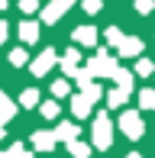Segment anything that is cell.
Listing matches in <instances>:
<instances>
[{
    "instance_id": "6da1fadb",
    "label": "cell",
    "mask_w": 155,
    "mask_h": 158,
    "mask_svg": "<svg viewBox=\"0 0 155 158\" xmlns=\"http://www.w3.org/2000/svg\"><path fill=\"white\" fill-rule=\"evenodd\" d=\"M90 139H94V148H103V152L113 145V119H110L107 113H94V123H90Z\"/></svg>"
},
{
    "instance_id": "7a4b0ae2",
    "label": "cell",
    "mask_w": 155,
    "mask_h": 158,
    "mask_svg": "<svg viewBox=\"0 0 155 158\" xmlns=\"http://www.w3.org/2000/svg\"><path fill=\"white\" fill-rule=\"evenodd\" d=\"M119 68L116 58L110 55V48H103V52H97L94 58L87 61V71H90V77H113V71Z\"/></svg>"
},
{
    "instance_id": "3957f363",
    "label": "cell",
    "mask_w": 155,
    "mask_h": 158,
    "mask_svg": "<svg viewBox=\"0 0 155 158\" xmlns=\"http://www.w3.org/2000/svg\"><path fill=\"white\" fill-rule=\"evenodd\" d=\"M119 132L129 135V139H142V132H145L142 113H139V110H123V113H119Z\"/></svg>"
},
{
    "instance_id": "277c9868",
    "label": "cell",
    "mask_w": 155,
    "mask_h": 158,
    "mask_svg": "<svg viewBox=\"0 0 155 158\" xmlns=\"http://www.w3.org/2000/svg\"><path fill=\"white\" fill-rule=\"evenodd\" d=\"M55 64H58V55H55V48H42V52L36 55V58L29 61V71H32L36 77H45L48 71L55 68Z\"/></svg>"
},
{
    "instance_id": "5b68a950",
    "label": "cell",
    "mask_w": 155,
    "mask_h": 158,
    "mask_svg": "<svg viewBox=\"0 0 155 158\" xmlns=\"http://www.w3.org/2000/svg\"><path fill=\"white\" fill-rule=\"evenodd\" d=\"M142 52H145V42L139 35H123L116 45V55H123V58H142Z\"/></svg>"
},
{
    "instance_id": "8992f818",
    "label": "cell",
    "mask_w": 155,
    "mask_h": 158,
    "mask_svg": "<svg viewBox=\"0 0 155 158\" xmlns=\"http://www.w3.org/2000/svg\"><path fill=\"white\" fill-rule=\"evenodd\" d=\"M129 94H132L129 84H116V87L107 94V106H110V110H123L126 100H129Z\"/></svg>"
},
{
    "instance_id": "52a82bcc",
    "label": "cell",
    "mask_w": 155,
    "mask_h": 158,
    "mask_svg": "<svg viewBox=\"0 0 155 158\" xmlns=\"http://www.w3.org/2000/svg\"><path fill=\"white\" fill-rule=\"evenodd\" d=\"M58 145V142H55V135H52V129H36V132H32V148H36V152H52V148Z\"/></svg>"
},
{
    "instance_id": "ba28073f",
    "label": "cell",
    "mask_w": 155,
    "mask_h": 158,
    "mask_svg": "<svg viewBox=\"0 0 155 158\" xmlns=\"http://www.w3.org/2000/svg\"><path fill=\"white\" fill-rule=\"evenodd\" d=\"M74 45H84V48H94L97 45V26H78L71 32Z\"/></svg>"
},
{
    "instance_id": "9c48e42d",
    "label": "cell",
    "mask_w": 155,
    "mask_h": 158,
    "mask_svg": "<svg viewBox=\"0 0 155 158\" xmlns=\"http://www.w3.org/2000/svg\"><path fill=\"white\" fill-rule=\"evenodd\" d=\"M58 64H61V71H65V77H74V71L81 68V52H78V48H68L58 58Z\"/></svg>"
},
{
    "instance_id": "30bf717a",
    "label": "cell",
    "mask_w": 155,
    "mask_h": 158,
    "mask_svg": "<svg viewBox=\"0 0 155 158\" xmlns=\"http://www.w3.org/2000/svg\"><path fill=\"white\" fill-rule=\"evenodd\" d=\"M71 113H74L78 119H87L90 113H94V103H90L84 94H74V97H71Z\"/></svg>"
},
{
    "instance_id": "8fae6325",
    "label": "cell",
    "mask_w": 155,
    "mask_h": 158,
    "mask_svg": "<svg viewBox=\"0 0 155 158\" xmlns=\"http://www.w3.org/2000/svg\"><path fill=\"white\" fill-rule=\"evenodd\" d=\"M19 39H23L26 45H36V42H39V23L23 19V23H19Z\"/></svg>"
},
{
    "instance_id": "7c38bea8",
    "label": "cell",
    "mask_w": 155,
    "mask_h": 158,
    "mask_svg": "<svg viewBox=\"0 0 155 158\" xmlns=\"http://www.w3.org/2000/svg\"><path fill=\"white\" fill-rule=\"evenodd\" d=\"M52 135H55V142H58V139L61 142H74L78 139V126L74 123H58V126L52 129Z\"/></svg>"
},
{
    "instance_id": "4fadbf2b",
    "label": "cell",
    "mask_w": 155,
    "mask_h": 158,
    "mask_svg": "<svg viewBox=\"0 0 155 158\" xmlns=\"http://www.w3.org/2000/svg\"><path fill=\"white\" fill-rule=\"evenodd\" d=\"M13 116H16V103H13V100L0 90V123H10Z\"/></svg>"
},
{
    "instance_id": "5bb4252c",
    "label": "cell",
    "mask_w": 155,
    "mask_h": 158,
    "mask_svg": "<svg viewBox=\"0 0 155 158\" xmlns=\"http://www.w3.org/2000/svg\"><path fill=\"white\" fill-rule=\"evenodd\" d=\"M68 155L71 158H90V145L81 142V139H74V142H68Z\"/></svg>"
},
{
    "instance_id": "9a60e30c",
    "label": "cell",
    "mask_w": 155,
    "mask_h": 158,
    "mask_svg": "<svg viewBox=\"0 0 155 158\" xmlns=\"http://www.w3.org/2000/svg\"><path fill=\"white\" fill-rule=\"evenodd\" d=\"M71 94V84H68V77H58V81H52V100H61Z\"/></svg>"
},
{
    "instance_id": "2e32d148",
    "label": "cell",
    "mask_w": 155,
    "mask_h": 158,
    "mask_svg": "<svg viewBox=\"0 0 155 158\" xmlns=\"http://www.w3.org/2000/svg\"><path fill=\"white\" fill-rule=\"evenodd\" d=\"M36 103H39V90H36V87H26L23 94H19V106H26V110H32Z\"/></svg>"
},
{
    "instance_id": "e0dca14e",
    "label": "cell",
    "mask_w": 155,
    "mask_h": 158,
    "mask_svg": "<svg viewBox=\"0 0 155 158\" xmlns=\"http://www.w3.org/2000/svg\"><path fill=\"white\" fill-rule=\"evenodd\" d=\"M132 74H139V77H149V74H155V64L149 61V58H136V71Z\"/></svg>"
},
{
    "instance_id": "ac0fdd59",
    "label": "cell",
    "mask_w": 155,
    "mask_h": 158,
    "mask_svg": "<svg viewBox=\"0 0 155 158\" xmlns=\"http://www.w3.org/2000/svg\"><path fill=\"white\" fill-rule=\"evenodd\" d=\"M139 106H142V110H155V90L152 87L139 90Z\"/></svg>"
},
{
    "instance_id": "d6986e66",
    "label": "cell",
    "mask_w": 155,
    "mask_h": 158,
    "mask_svg": "<svg viewBox=\"0 0 155 158\" xmlns=\"http://www.w3.org/2000/svg\"><path fill=\"white\" fill-rule=\"evenodd\" d=\"M39 110H42V116H45V119H55V116L61 113V106H58V100H45Z\"/></svg>"
},
{
    "instance_id": "ffe728a7",
    "label": "cell",
    "mask_w": 155,
    "mask_h": 158,
    "mask_svg": "<svg viewBox=\"0 0 155 158\" xmlns=\"http://www.w3.org/2000/svg\"><path fill=\"white\" fill-rule=\"evenodd\" d=\"M26 61H29V55H26V48H13V52H10V64H13V68H23Z\"/></svg>"
},
{
    "instance_id": "44dd1931",
    "label": "cell",
    "mask_w": 155,
    "mask_h": 158,
    "mask_svg": "<svg viewBox=\"0 0 155 158\" xmlns=\"http://www.w3.org/2000/svg\"><path fill=\"white\" fill-rule=\"evenodd\" d=\"M71 81H78V87H81V90H84V87H87V84H94V81H90V71H87V68H78V71H74V77H71Z\"/></svg>"
},
{
    "instance_id": "7402d4cb",
    "label": "cell",
    "mask_w": 155,
    "mask_h": 158,
    "mask_svg": "<svg viewBox=\"0 0 155 158\" xmlns=\"http://www.w3.org/2000/svg\"><path fill=\"white\" fill-rule=\"evenodd\" d=\"M81 6H84V13H87V16H94V13H100V0H81Z\"/></svg>"
},
{
    "instance_id": "603a6c76",
    "label": "cell",
    "mask_w": 155,
    "mask_h": 158,
    "mask_svg": "<svg viewBox=\"0 0 155 158\" xmlns=\"http://www.w3.org/2000/svg\"><path fill=\"white\" fill-rule=\"evenodd\" d=\"M81 94H84V97H87V100H90V103H94V100H100V94H103V90H100V87H97V84H87V87H84V90H81Z\"/></svg>"
},
{
    "instance_id": "cb8c5ba5",
    "label": "cell",
    "mask_w": 155,
    "mask_h": 158,
    "mask_svg": "<svg viewBox=\"0 0 155 158\" xmlns=\"http://www.w3.org/2000/svg\"><path fill=\"white\" fill-rule=\"evenodd\" d=\"M155 10V0H136V13H142V16H149Z\"/></svg>"
},
{
    "instance_id": "d4e9b609",
    "label": "cell",
    "mask_w": 155,
    "mask_h": 158,
    "mask_svg": "<svg viewBox=\"0 0 155 158\" xmlns=\"http://www.w3.org/2000/svg\"><path fill=\"white\" fill-rule=\"evenodd\" d=\"M119 39H123V32H119L116 26H110V29H107V42H110V48H116V45H119Z\"/></svg>"
},
{
    "instance_id": "484cf974",
    "label": "cell",
    "mask_w": 155,
    "mask_h": 158,
    "mask_svg": "<svg viewBox=\"0 0 155 158\" xmlns=\"http://www.w3.org/2000/svg\"><path fill=\"white\" fill-rule=\"evenodd\" d=\"M19 10H23V13H36L39 10V0H19Z\"/></svg>"
},
{
    "instance_id": "4316f807",
    "label": "cell",
    "mask_w": 155,
    "mask_h": 158,
    "mask_svg": "<svg viewBox=\"0 0 155 158\" xmlns=\"http://www.w3.org/2000/svg\"><path fill=\"white\" fill-rule=\"evenodd\" d=\"M6 35H10V29H6V23H3V19H0V45H3V42H6Z\"/></svg>"
},
{
    "instance_id": "83f0119b",
    "label": "cell",
    "mask_w": 155,
    "mask_h": 158,
    "mask_svg": "<svg viewBox=\"0 0 155 158\" xmlns=\"http://www.w3.org/2000/svg\"><path fill=\"white\" fill-rule=\"evenodd\" d=\"M6 6H10V0H0V13H3V10H6Z\"/></svg>"
},
{
    "instance_id": "f1b7e54d",
    "label": "cell",
    "mask_w": 155,
    "mask_h": 158,
    "mask_svg": "<svg viewBox=\"0 0 155 158\" xmlns=\"http://www.w3.org/2000/svg\"><path fill=\"white\" fill-rule=\"evenodd\" d=\"M126 158H142V155H136V152H129V155H126Z\"/></svg>"
},
{
    "instance_id": "f546056e",
    "label": "cell",
    "mask_w": 155,
    "mask_h": 158,
    "mask_svg": "<svg viewBox=\"0 0 155 158\" xmlns=\"http://www.w3.org/2000/svg\"><path fill=\"white\" fill-rule=\"evenodd\" d=\"M3 132H6V129H3V123H0V139H3Z\"/></svg>"
},
{
    "instance_id": "4dcf8cb0",
    "label": "cell",
    "mask_w": 155,
    "mask_h": 158,
    "mask_svg": "<svg viewBox=\"0 0 155 158\" xmlns=\"http://www.w3.org/2000/svg\"><path fill=\"white\" fill-rule=\"evenodd\" d=\"M0 158H10V155H6V152H0Z\"/></svg>"
},
{
    "instance_id": "1f68e13d",
    "label": "cell",
    "mask_w": 155,
    "mask_h": 158,
    "mask_svg": "<svg viewBox=\"0 0 155 158\" xmlns=\"http://www.w3.org/2000/svg\"><path fill=\"white\" fill-rule=\"evenodd\" d=\"M23 158H36V155H29V152H26V155H23Z\"/></svg>"
}]
</instances>
